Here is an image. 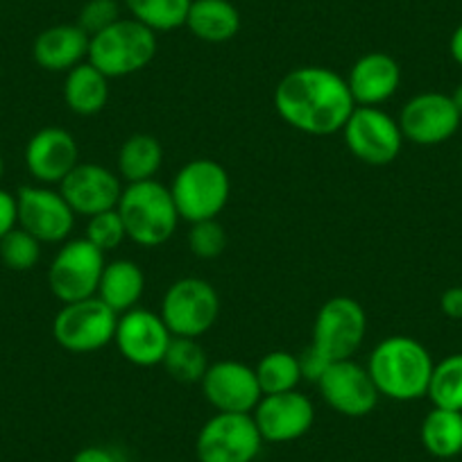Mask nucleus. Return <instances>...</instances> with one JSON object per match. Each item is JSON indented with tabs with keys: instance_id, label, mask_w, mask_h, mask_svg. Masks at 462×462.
<instances>
[{
	"instance_id": "obj_1",
	"label": "nucleus",
	"mask_w": 462,
	"mask_h": 462,
	"mask_svg": "<svg viewBox=\"0 0 462 462\" xmlns=\"http://www.w3.org/2000/svg\"><path fill=\"white\" fill-rule=\"evenodd\" d=\"M274 109L292 130L331 136L342 132L356 102L340 73L324 66H300L279 79Z\"/></svg>"
},
{
	"instance_id": "obj_2",
	"label": "nucleus",
	"mask_w": 462,
	"mask_h": 462,
	"mask_svg": "<svg viewBox=\"0 0 462 462\" xmlns=\"http://www.w3.org/2000/svg\"><path fill=\"white\" fill-rule=\"evenodd\" d=\"M433 367L429 349L411 336L383 337L372 349L367 361V372L379 394L393 402H415L426 397Z\"/></svg>"
},
{
	"instance_id": "obj_3",
	"label": "nucleus",
	"mask_w": 462,
	"mask_h": 462,
	"mask_svg": "<svg viewBox=\"0 0 462 462\" xmlns=\"http://www.w3.org/2000/svg\"><path fill=\"white\" fill-rule=\"evenodd\" d=\"M116 208L123 217L127 238L141 247H159L168 243L181 220L171 189L157 180L127 184Z\"/></svg>"
},
{
	"instance_id": "obj_4",
	"label": "nucleus",
	"mask_w": 462,
	"mask_h": 462,
	"mask_svg": "<svg viewBox=\"0 0 462 462\" xmlns=\"http://www.w3.org/2000/svg\"><path fill=\"white\" fill-rule=\"evenodd\" d=\"M157 32L130 16L93 34L87 61L96 66L102 75L116 79L148 69L157 57Z\"/></svg>"
},
{
	"instance_id": "obj_5",
	"label": "nucleus",
	"mask_w": 462,
	"mask_h": 462,
	"mask_svg": "<svg viewBox=\"0 0 462 462\" xmlns=\"http://www.w3.org/2000/svg\"><path fill=\"white\" fill-rule=\"evenodd\" d=\"M168 189L180 217L190 225L217 217L231 198L229 172L222 163L204 157L184 163Z\"/></svg>"
},
{
	"instance_id": "obj_6",
	"label": "nucleus",
	"mask_w": 462,
	"mask_h": 462,
	"mask_svg": "<svg viewBox=\"0 0 462 462\" xmlns=\"http://www.w3.org/2000/svg\"><path fill=\"white\" fill-rule=\"evenodd\" d=\"M367 333L365 309L354 297L337 295L319 306L310 346L328 363L346 361L361 349Z\"/></svg>"
},
{
	"instance_id": "obj_7",
	"label": "nucleus",
	"mask_w": 462,
	"mask_h": 462,
	"mask_svg": "<svg viewBox=\"0 0 462 462\" xmlns=\"http://www.w3.org/2000/svg\"><path fill=\"white\" fill-rule=\"evenodd\" d=\"M118 313L100 297L64 304L52 319V337L70 354L100 352L114 342Z\"/></svg>"
},
{
	"instance_id": "obj_8",
	"label": "nucleus",
	"mask_w": 462,
	"mask_h": 462,
	"mask_svg": "<svg viewBox=\"0 0 462 462\" xmlns=\"http://www.w3.org/2000/svg\"><path fill=\"white\" fill-rule=\"evenodd\" d=\"M172 336L202 337L220 315L217 291L199 277H181L168 286L159 313Z\"/></svg>"
},
{
	"instance_id": "obj_9",
	"label": "nucleus",
	"mask_w": 462,
	"mask_h": 462,
	"mask_svg": "<svg viewBox=\"0 0 462 462\" xmlns=\"http://www.w3.org/2000/svg\"><path fill=\"white\" fill-rule=\"evenodd\" d=\"M263 447L256 421L241 412H216L195 438L199 462H254Z\"/></svg>"
},
{
	"instance_id": "obj_10",
	"label": "nucleus",
	"mask_w": 462,
	"mask_h": 462,
	"mask_svg": "<svg viewBox=\"0 0 462 462\" xmlns=\"http://www.w3.org/2000/svg\"><path fill=\"white\" fill-rule=\"evenodd\" d=\"M105 265V254L93 247L87 238L61 243L60 252L48 268L51 292L61 304L96 297Z\"/></svg>"
},
{
	"instance_id": "obj_11",
	"label": "nucleus",
	"mask_w": 462,
	"mask_h": 462,
	"mask_svg": "<svg viewBox=\"0 0 462 462\" xmlns=\"http://www.w3.org/2000/svg\"><path fill=\"white\" fill-rule=\"evenodd\" d=\"M349 152L367 166H388L403 148L399 123L379 106H358L342 127Z\"/></svg>"
},
{
	"instance_id": "obj_12",
	"label": "nucleus",
	"mask_w": 462,
	"mask_h": 462,
	"mask_svg": "<svg viewBox=\"0 0 462 462\" xmlns=\"http://www.w3.org/2000/svg\"><path fill=\"white\" fill-rule=\"evenodd\" d=\"M172 340L171 328L163 318L148 309H132L118 315L114 345L121 356L136 367H157L163 363L168 345Z\"/></svg>"
},
{
	"instance_id": "obj_13",
	"label": "nucleus",
	"mask_w": 462,
	"mask_h": 462,
	"mask_svg": "<svg viewBox=\"0 0 462 462\" xmlns=\"http://www.w3.org/2000/svg\"><path fill=\"white\" fill-rule=\"evenodd\" d=\"M19 226L42 243H66L75 226V211L51 186H21L16 193Z\"/></svg>"
},
{
	"instance_id": "obj_14",
	"label": "nucleus",
	"mask_w": 462,
	"mask_h": 462,
	"mask_svg": "<svg viewBox=\"0 0 462 462\" xmlns=\"http://www.w3.org/2000/svg\"><path fill=\"white\" fill-rule=\"evenodd\" d=\"M397 123L406 141H412L415 145H439L460 130L462 116L451 96L426 91L411 97L402 106Z\"/></svg>"
},
{
	"instance_id": "obj_15",
	"label": "nucleus",
	"mask_w": 462,
	"mask_h": 462,
	"mask_svg": "<svg viewBox=\"0 0 462 462\" xmlns=\"http://www.w3.org/2000/svg\"><path fill=\"white\" fill-rule=\"evenodd\" d=\"M315 385L327 406L345 417L370 415L381 397L367 365H358L354 358L331 363Z\"/></svg>"
},
{
	"instance_id": "obj_16",
	"label": "nucleus",
	"mask_w": 462,
	"mask_h": 462,
	"mask_svg": "<svg viewBox=\"0 0 462 462\" xmlns=\"http://www.w3.org/2000/svg\"><path fill=\"white\" fill-rule=\"evenodd\" d=\"M202 394L217 412H241L252 415L259 406L261 385L254 367L241 361H216L208 365L199 381Z\"/></svg>"
},
{
	"instance_id": "obj_17",
	"label": "nucleus",
	"mask_w": 462,
	"mask_h": 462,
	"mask_svg": "<svg viewBox=\"0 0 462 462\" xmlns=\"http://www.w3.org/2000/svg\"><path fill=\"white\" fill-rule=\"evenodd\" d=\"M263 442L283 444L304 438L315 421V406L300 390L263 394L252 412Z\"/></svg>"
},
{
	"instance_id": "obj_18",
	"label": "nucleus",
	"mask_w": 462,
	"mask_h": 462,
	"mask_svg": "<svg viewBox=\"0 0 462 462\" xmlns=\"http://www.w3.org/2000/svg\"><path fill=\"white\" fill-rule=\"evenodd\" d=\"M123 180L118 172L100 166V163L79 162L64 181L60 184V193L73 208L75 216L91 217L96 213L109 211L118 207L123 195Z\"/></svg>"
},
{
	"instance_id": "obj_19",
	"label": "nucleus",
	"mask_w": 462,
	"mask_h": 462,
	"mask_svg": "<svg viewBox=\"0 0 462 462\" xmlns=\"http://www.w3.org/2000/svg\"><path fill=\"white\" fill-rule=\"evenodd\" d=\"M79 163V145L64 127H43L25 145V168L43 186L61 184Z\"/></svg>"
},
{
	"instance_id": "obj_20",
	"label": "nucleus",
	"mask_w": 462,
	"mask_h": 462,
	"mask_svg": "<svg viewBox=\"0 0 462 462\" xmlns=\"http://www.w3.org/2000/svg\"><path fill=\"white\" fill-rule=\"evenodd\" d=\"M345 79L358 106H379L397 93L402 69L388 52H367L352 66Z\"/></svg>"
},
{
	"instance_id": "obj_21",
	"label": "nucleus",
	"mask_w": 462,
	"mask_h": 462,
	"mask_svg": "<svg viewBox=\"0 0 462 462\" xmlns=\"http://www.w3.org/2000/svg\"><path fill=\"white\" fill-rule=\"evenodd\" d=\"M91 37L78 23L52 25L39 32L32 43V57L37 66L51 73H69L87 61Z\"/></svg>"
},
{
	"instance_id": "obj_22",
	"label": "nucleus",
	"mask_w": 462,
	"mask_h": 462,
	"mask_svg": "<svg viewBox=\"0 0 462 462\" xmlns=\"http://www.w3.org/2000/svg\"><path fill=\"white\" fill-rule=\"evenodd\" d=\"M145 291V274L141 265L132 259L109 261L102 270L97 295L111 310L127 313L136 309Z\"/></svg>"
},
{
	"instance_id": "obj_23",
	"label": "nucleus",
	"mask_w": 462,
	"mask_h": 462,
	"mask_svg": "<svg viewBox=\"0 0 462 462\" xmlns=\"http://www.w3.org/2000/svg\"><path fill=\"white\" fill-rule=\"evenodd\" d=\"M184 25L199 42L225 43L241 30V14L231 0H193Z\"/></svg>"
},
{
	"instance_id": "obj_24",
	"label": "nucleus",
	"mask_w": 462,
	"mask_h": 462,
	"mask_svg": "<svg viewBox=\"0 0 462 462\" xmlns=\"http://www.w3.org/2000/svg\"><path fill=\"white\" fill-rule=\"evenodd\" d=\"M64 102L78 116L100 114L109 102V78L88 61H82L66 73Z\"/></svg>"
},
{
	"instance_id": "obj_25",
	"label": "nucleus",
	"mask_w": 462,
	"mask_h": 462,
	"mask_svg": "<svg viewBox=\"0 0 462 462\" xmlns=\"http://www.w3.org/2000/svg\"><path fill=\"white\" fill-rule=\"evenodd\" d=\"M118 177L125 184H139L157 177L163 163V148L157 136L132 134L118 150Z\"/></svg>"
},
{
	"instance_id": "obj_26",
	"label": "nucleus",
	"mask_w": 462,
	"mask_h": 462,
	"mask_svg": "<svg viewBox=\"0 0 462 462\" xmlns=\"http://www.w3.org/2000/svg\"><path fill=\"white\" fill-rule=\"evenodd\" d=\"M421 444L435 457H456L462 453V412L435 408L424 417L420 429Z\"/></svg>"
},
{
	"instance_id": "obj_27",
	"label": "nucleus",
	"mask_w": 462,
	"mask_h": 462,
	"mask_svg": "<svg viewBox=\"0 0 462 462\" xmlns=\"http://www.w3.org/2000/svg\"><path fill=\"white\" fill-rule=\"evenodd\" d=\"M162 365L177 383H199L211 363L198 337L172 336Z\"/></svg>"
},
{
	"instance_id": "obj_28",
	"label": "nucleus",
	"mask_w": 462,
	"mask_h": 462,
	"mask_svg": "<svg viewBox=\"0 0 462 462\" xmlns=\"http://www.w3.org/2000/svg\"><path fill=\"white\" fill-rule=\"evenodd\" d=\"M132 19L143 23L152 32H171L186 23V14L193 0H123Z\"/></svg>"
},
{
	"instance_id": "obj_29",
	"label": "nucleus",
	"mask_w": 462,
	"mask_h": 462,
	"mask_svg": "<svg viewBox=\"0 0 462 462\" xmlns=\"http://www.w3.org/2000/svg\"><path fill=\"white\" fill-rule=\"evenodd\" d=\"M256 379H259L261 393L263 394H279L297 390L301 376L300 356L291 352H270L261 356V361L254 367Z\"/></svg>"
},
{
	"instance_id": "obj_30",
	"label": "nucleus",
	"mask_w": 462,
	"mask_h": 462,
	"mask_svg": "<svg viewBox=\"0 0 462 462\" xmlns=\"http://www.w3.org/2000/svg\"><path fill=\"white\" fill-rule=\"evenodd\" d=\"M426 397L435 408L462 412V354H451L435 363Z\"/></svg>"
},
{
	"instance_id": "obj_31",
	"label": "nucleus",
	"mask_w": 462,
	"mask_h": 462,
	"mask_svg": "<svg viewBox=\"0 0 462 462\" xmlns=\"http://www.w3.org/2000/svg\"><path fill=\"white\" fill-rule=\"evenodd\" d=\"M42 241L16 226L0 241V261L14 273H28L42 261Z\"/></svg>"
},
{
	"instance_id": "obj_32",
	"label": "nucleus",
	"mask_w": 462,
	"mask_h": 462,
	"mask_svg": "<svg viewBox=\"0 0 462 462\" xmlns=\"http://www.w3.org/2000/svg\"><path fill=\"white\" fill-rule=\"evenodd\" d=\"M87 238L93 247L106 254V252H114L123 245V241H127V231L123 225V217L118 213V208H109V211L96 213V216L87 217Z\"/></svg>"
},
{
	"instance_id": "obj_33",
	"label": "nucleus",
	"mask_w": 462,
	"mask_h": 462,
	"mask_svg": "<svg viewBox=\"0 0 462 462\" xmlns=\"http://www.w3.org/2000/svg\"><path fill=\"white\" fill-rule=\"evenodd\" d=\"M186 241H189V250L193 252L198 259L211 261L217 259V256L226 250V241H229V238H226L225 226L217 222V217H213V220L193 222Z\"/></svg>"
},
{
	"instance_id": "obj_34",
	"label": "nucleus",
	"mask_w": 462,
	"mask_h": 462,
	"mask_svg": "<svg viewBox=\"0 0 462 462\" xmlns=\"http://www.w3.org/2000/svg\"><path fill=\"white\" fill-rule=\"evenodd\" d=\"M121 19V3L118 0H88L79 10L78 25L88 37H93V34L102 32Z\"/></svg>"
},
{
	"instance_id": "obj_35",
	"label": "nucleus",
	"mask_w": 462,
	"mask_h": 462,
	"mask_svg": "<svg viewBox=\"0 0 462 462\" xmlns=\"http://www.w3.org/2000/svg\"><path fill=\"white\" fill-rule=\"evenodd\" d=\"M19 226V208H16V195L0 189V241Z\"/></svg>"
},
{
	"instance_id": "obj_36",
	"label": "nucleus",
	"mask_w": 462,
	"mask_h": 462,
	"mask_svg": "<svg viewBox=\"0 0 462 462\" xmlns=\"http://www.w3.org/2000/svg\"><path fill=\"white\" fill-rule=\"evenodd\" d=\"M300 365H301V376H304L306 381H313V383H318L319 376L327 372V367L331 365V363H328L327 358L318 352V349H313V346L309 345V349L300 354Z\"/></svg>"
},
{
	"instance_id": "obj_37",
	"label": "nucleus",
	"mask_w": 462,
	"mask_h": 462,
	"mask_svg": "<svg viewBox=\"0 0 462 462\" xmlns=\"http://www.w3.org/2000/svg\"><path fill=\"white\" fill-rule=\"evenodd\" d=\"M439 309L447 318L451 319H462V286L447 288L439 297Z\"/></svg>"
},
{
	"instance_id": "obj_38",
	"label": "nucleus",
	"mask_w": 462,
	"mask_h": 462,
	"mask_svg": "<svg viewBox=\"0 0 462 462\" xmlns=\"http://www.w3.org/2000/svg\"><path fill=\"white\" fill-rule=\"evenodd\" d=\"M73 462H121L109 447H84L73 456Z\"/></svg>"
},
{
	"instance_id": "obj_39",
	"label": "nucleus",
	"mask_w": 462,
	"mask_h": 462,
	"mask_svg": "<svg viewBox=\"0 0 462 462\" xmlns=\"http://www.w3.org/2000/svg\"><path fill=\"white\" fill-rule=\"evenodd\" d=\"M448 52H451L453 61H456L457 66H462V23L453 30L451 42H448Z\"/></svg>"
},
{
	"instance_id": "obj_40",
	"label": "nucleus",
	"mask_w": 462,
	"mask_h": 462,
	"mask_svg": "<svg viewBox=\"0 0 462 462\" xmlns=\"http://www.w3.org/2000/svg\"><path fill=\"white\" fill-rule=\"evenodd\" d=\"M451 100H453V105H456V109L460 111V116H462V84H457L456 91L451 93Z\"/></svg>"
},
{
	"instance_id": "obj_41",
	"label": "nucleus",
	"mask_w": 462,
	"mask_h": 462,
	"mask_svg": "<svg viewBox=\"0 0 462 462\" xmlns=\"http://www.w3.org/2000/svg\"><path fill=\"white\" fill-rule=\"evenodd\" d=\"M3 172H5V162H3V154H0V180H3Z\"/></svg>"
}]
</instances>
